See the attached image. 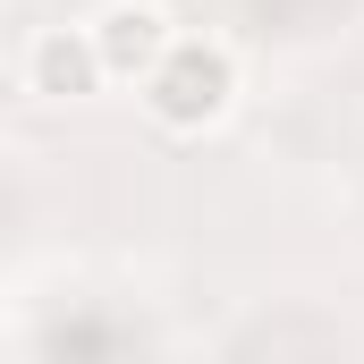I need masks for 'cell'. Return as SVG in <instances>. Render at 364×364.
<instances>
[{
	"instance_id": "obj_2",
	"label": "cell",
	"mask_w": 364,
	"mask_h": 364,
	"mask_svg": "<svg viewBox=\"0 0 364 364\" xmlns=\"http://www.w3.org/2000/svg\"><path fill=\"white\" fill-rule=\"evenodd\" d=\"M85 34H93V60H102L110 85H144L161 68V51L178 43V9L170 0H102L85 17Z\"/></svg>"
},
{
	"instance_id": "obj_1",
	"label": "cell",
	"mask_w": 364,
	"mask_h": 364,
	"mask_svg": "<svg viewBox=\"0 0 364 364\" xmlns=\"http://www.w3.org/2000/svg\"><path fill=\"white\" fill-rule=\"evenodd\" d=\"M237 93H246L237 43L212 34V26H178V43H170L161 68L136 85V102H144V119H153L170 144H195V136H212V127L237 110Z\"/></svg>"
},
{
	"instance_id": "obj_3",
	"label": "cell",
	"mask_w": 364,
	"mask_h": 364,
	"mask_svg": "<svg viewBox=\"0 0 364 364\" xmlns=\"http://www.w3.org/2000/svg\"><path fill=\"white\" fill-rule=\"evenodd\" d=\"M17 85L34 93V102H51V110H68V102H93V93H110L102 60H93L85 17H68V26H34V34H26V51H17Z\"/></svg>"
}]
</instances>
